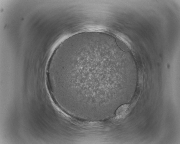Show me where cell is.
<instances>
[{"label": "cell", "instance_id": "cell-1", "mask_svg": "<svg viewBox=\"0 0 180 144\" xmlns=\"http://www.w3.org/2000/svg\"><path fill=\"white\" fill-rule=\"evenodd\" d=\"M100 43H83L66 49L59 59L57 71L70 89L80 84L93 83L96 90L104 83L122 74H132V69L120 68L111 58V49Z\"/></svg>", "mask_w": 180, "mask_h": 144}, {"label": "cell", "instance_id": "cell-2", "mask_svg": "<svg viewBox=\"0 0 180 144\" xmlns=\"http://www.w3.org/2000/svg\"><path fill=\"white\" fill-rule=\"evenodd\" d=\"M128 106V104H125L120 106L117 109L116 114L117 115H119L123 113L127 109Z\"/></svg>", "mask_w": 180, "mask_h": 144}]
</instances>
